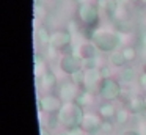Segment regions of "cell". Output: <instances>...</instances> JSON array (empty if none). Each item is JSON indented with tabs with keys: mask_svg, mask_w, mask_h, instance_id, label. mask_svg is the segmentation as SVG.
<instances>
[{
	"mask_svg": "<svg viewBox=\"0 0 146 135\" xmlns=\"http://www.w3.org/2000/svg\"><path fill=\"white\" fill-rule=\"evenodd\" d=\"M116 36L111 33H101L94 36V44L102 50H111L116 46Z\"/></svg>",
	"mask_w": 146,
	"mask_h": 135,
	"instance_id": "obj_2",
	"label": "cell"
},
{
	"mask_svg": "<svg viewBox=\"0 0 146 135\" xmlns=\"http://www.w3.org/2000/svg\"><path fill=\"white\" fill-rule=\"evenodd\" d=\"M123 135H138V134H137L135 130H126V132H124Z\"/></svg>",
	"mask_w": 146,
	"mask_h": 135,
	"instance_id": "obj_8",
	"label": "cell"
},
{
	"mask_svg": "<svg viewBox=\"0 0 146 135\" xmlns=\"http://www.w3.org/2000/svg\"><path fill=\"white\" fill-rule=\"evenodd\" d=\"M52 44L57 49H64L69 46V33L64 30H58L57 33L52 36Z\"/></svg>",
	"mask_w": 146,
	"mask_h": 135,
	"instance_id": "obj_5",
	"label": "cell"
},
{
	"mask_svg": "<svg viewBox=\"0 0 146 135\" xmlns=\"http://www.w3.org/2000/svg\"><path fill=\"white\" fill-rule=\"evenodd\" d=\"M101 113H102V115H105L104 119H111L115 116V108L111 105H105V107H102V108H101Z\"/></svg>",
	"mask_w": 146,
	"mask_h": 135,
	"instance_id": "obj_7",
	"label": "cell"
},
{
	"mask_svg": "<svg viewBox=\"0 0 146 135\" xmlns=\"http://www.w3.org/2000/svg\"><path fill=\"white\" fill-rule=\"evenodd\" d=\"M60 121L69 129L82 126L83 118H82V108H80V105L71 104V102L63 105L60 108Z\"/></svg>",
	"mask_w": 146,
	"mask_h": 135,
	"instance_id": "obj_1",
	"label": "cell"
},
{
	"mask_svg": "<svg viewBox=\"0 0 146 135\" xmlns=\"http://www.w3.org/2000/svg\"><path fill=\"white\" fill-rule=\"evenodd\" d=\"M143 108L146 110V97H145V100H143Z\"/></svg>",
	"mask_w": 146,
	"mask_h": 135,
	"instance_id": "obj_9",
	"label": "cell"
},
{
	"mask_svg": "<svg viewBox=\"0 0 146 135\" xmlns=\"http://www.w3.org/2000/svg\"><path fill=\"white\" fill-rule=\"evenodd\" d=\"M60 66L63 68V71L69 72V74H72V72L79 71L80 66H82V61H80L79 58H76L74 55H64L63 60H61Z\"/></svg>",
	"mask_w": 146,
	"mask_h": 135,
	"instance_id": "obj_3",
	"label": "cell"
},
{
	"mask_svg": "<svg viewBox=\"0 0 146 135\" xmlns=\"http://www.w3.org/2000/svg\"><path fill=\"white\" fill-rule=\"evenodd\" d=\"M118 91H119V86L116 85V82H113V80H104L102 82L101 93L105 99H115V97L118 96Z\"/></svg>",
	"mask_w": 146,
	"mask_h": 135,
	"instance_id": "obj_4",
	"label": "cell"
},
{
	"mask_svg": "<svg viewBox=\"0 0 146 135\" xmlns=\"http://www.w3.org/2000/svg\"><path fill=\"white\" fill-rule=\"evenodd\" d=\"M41 107L49 113H55V112H60L61 105H60V100L57 99L55 96H46L44 99L41 100Z\"/></svg>",
	"mask_w": 146,
	"mask_h": 135,
	"instance_id": "obj_6",
	"label": "cell"
}]
</instances>
